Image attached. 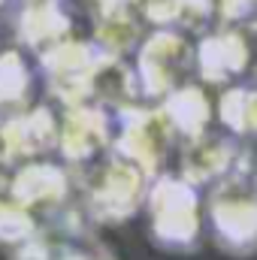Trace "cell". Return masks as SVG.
I'll list each match as a JSON object with an SVG mask.
<instances>
[{"mask_svg": "<svg viewBox=\"0 0 257 260\" xmlns=\"http://www.w3.org/2000/svg\"><path fill=\"white\" fill-rule=\"evenodd\" d=\"M148 230L151 239L167 251H194L206 230V212L200 188L185 182L179 173H160L151 179L148 197Z\"/></svg>", "mask_w": 257, "mask_h": 260, "instance_id": "obj_1", "label": "cell"}, {"mask_svg": "<svg viewBox=\"0 0 257 260\" xmlns=\"http://www.w3.org/2000/svg\"><path fill=\"white\" fill-rule=\"evenodd\" d=\"M203 212L206 227L224 254L248 257L257 251V191L248 173H233L212 185Z\"/></svg>", "mask_w": 257, "mask_h": 260, "instance_id": "obj_2", "label": "cell"}, {"mask_svg": "<svg viewBox=\"0 0 257 260\" xmlns=\"http://www.w3.org/2000/svg\"><path fill=\"white\" fill-rule=\"evenodd\" d=\"M148 185L151 179L139 167L112 154L100 164H91L82 182L85 212L97 224H124L139 209H145Z\"/></svg>", "mask_w": 257, "mask_h": 260, "instance_id": "obj_3", "label": "cell"}, {"mask_svg": "<svg viewBox=\"0 0 257 260\" xmlns=\"http://www.w3.org/2000/svg\"><path fill=\"white\" fill-rule=\"evenodd\" d=\"M112 118H115L112 154L139 167L148 179L160 176L167 154L173 148V139H176L160 106H130Z\"/></svg>", "mask_w": 257, "mask_h": 260, "instance_id": "obj_4", "label": "cell"}, {"mask_svg": "<svg viewBox=\"0 0 257 260\" xmlns=\"http://www.w3.org/2000/svg\"><path fill=\"white\" fill-rule=\"evenodd\" d=\"M188 70H194V46L185 40L182 30L157 27L148 37H142L133 67L142 97L164 100L188 82Z\"/></svg>", "mask_w": 257, "mask_h": 260, "instance_id": "obj_5", "label": "cell"}, {"mask_svg": "<svg viewBox=\"0 0 257 260\" xmlns=\"http://www.w3.org/2000/svg\"><path fill=\"white\" fill-rule=\"evenodd\" d=\"M103 52L94 43L85 40H61L58 46L46 49L40 55L43 76L49 91L64 103V106H79L91 103V76L100 64Z\"/></svg>", "mask_w": 257, "mask_h": 260, "instance_id": "obj_6", "label": "cell"}, {"mask_svg": "<svg viewBox=\"0 0 257 260\" xmlns=\"http://www.w3.org/2000/svg\"><path fill=\"white\" fill-rule=\"evenodd\" d=\"M115 118L97 103H79L64 106L58 115V151L70 167H91L97 157L112 148Z\"/></svg>", "mask_w": 257, "mask_h": 260, "instance_id": "obj_7", "label": "cell"}, {"mask_svg": "<svg viewBox=\"0 0 257 260\" xmlns=\"http://www.w3.org/2000/svg\"><path fill=\"white\" fill-rule=\"evenodd\" d=\"M58 151V115L46 106L15 112L0 124V164H30Z\"/></svg>", "mask_w": 257, "mask_h": 260, "instance_id": "obj_8", "label": "cell"}, {"mask_svg": "<svg viewBox=\"0 0 257 260\" xmlns=\"http://www.w3.org/2000/svg\"><path fill=\"white\" fill-rule=\"evenodd\" d=\"M194 67L206 85L230 88V82L251 67V43L245 30L218 24L215 30L203 34V40L194 46Z\"/></svg>", "mask_w": 257, "mask_h": 260, "instance_id": "obj_9", "label": "cell"}, {"mask_svg": "<svg viewBox=\"0 0 257 260\" xmlns=\"http://www.w3.org/2000/svg\"><path fill=\"white\" fill-rule=\"evenodd\" d=\"M70 173L67 167L55 160H30L15 167L6 191L15 197L24 209H30L37 218L40 215H61L64 206L70 203Z\"/></svg>", "mask_w": 257, "mask_h": 260, "instance_id": "obj_10", "label": "cell"}, {"mask_svg": "<svg viewBox=\"0 0 257 260\" xmlns=\"http://www.w3.org/2000/svg\"><path fill=\"white\" fill-rule=\"evenodd\" d=\"M242 151L236 148V142L224 133H203L197 139L182 142L179 151V176L185 182H191L194 188H212L221 179L233 176V173H245L242 170Z\"/></svg>", "mask_w": 257, "mask_h": 260, "instance_id": "obj_11", "label": "cell"}, {"mask_svg": "<svg viewBox=\"0 0 257 260\" xmlns=\"http://www.w3.org/2000/svg\"><path fill=\"white\" fill-rule=\"evenodd\" d=\"M160 112L167 115L173 133L182 142H188V139H197V136L209 133L215 106H212V100H209V94H206L203 85L185 82L182 88H176L173 94H167L160 100Z\"/></svg>", "mask_w": 257, "mask_h": 260, "instance_id": "obj_12", "label": "cell"}, {"mask_svg": "<svg viewBox=\"0 0 257 260\" xmlns=\"http://www.w3.org/2000/svg\"><path fill=\"white\" fill-rule=\"evenodd\" d=\"M139 82L133 67H127L121 58H100V64L91 76V103L103 106L106 112L118 115L130 106H139Z\"/></svg>", "mask_w": 257, "mask_h": 260, "instance_id": "obj_13", "label": "cell"}, {"mask_svg": "<svg viewBox=\"0 0 257 260\" xmlns=\"http://www.w3.org/2000/svg\"><path fill=\"white\" fill-rule=\"evenodd\" d=\"M18 40L40 55L70 37V21L58 0H27L18 12Z\"/></svg>", "mask_w": 257, "mask_h": 260, "instance_id": "obj_14", "label": "cell"}, {"mask_svg": "<svg viewBox=\"0 0 257 260\" xmlns=\"http://www.w3.org/2000/svg\"><path fill=\"white\" fill-rule=\"evenodd\" d=\"M106 58H121L127 52H136L139 43H142V34H139V18L133 15V9H106L100 12L97 18V27H94V40H91Z\"/></svg>", "mask_w": 257, "mask_h": 260, "instance_id": "obj_15", "label": "cell"}, {"mask_svg": "<svg viewBox=\"0 0 257 260\" xmlns=\"http://www.w3.org/2000/svg\"><path fill=\"white\" fill-rule=\"evenodd\" d=\"M221 124L233 136H254L257 133V85H230L218 97L215 106Z\"/></svg>", "mask_w": 257, "mask_h": 260, "instance_id": "obj_16", "label": "cell"}, {"mask_svg": "<svg viewBox=\"0 0 257 260\" xmlns=\"http://www.w3.org/2000/svg\"><path fill=\"white\" fill-rule=\"evenodd\" d=\"M40 233V218L24 209L9 191H0V245H21Z\"/></svg>", "mask_w": 257, "mask_h": 260, "instance_id": "obj_17", "label": "cell"}, {"mask_svg": "<svg viewBox=\"0 0 257 260\" xmlns=\"http://www.w3.org/2000/svg\"><path fill=\"white\" fill-rule=\"evenodd\" d=\"M30 94V70L21 52H0V109H18Z\"/></svg>", "mask_w": 257, "mask_h": 260, "instance_id": "obj_18", "label": "cell"}, {"mask_svg": "<svg viewBox=\"0 0 257 260\" xmlns=\"http://www.w3.org/2000/svg\"><path fill=\"white\" fill-rule=\"evenodd\" d=\"M61 248H64V242H52L49 236L37 233L27 242L15 245L9 260H61Z\"/></svg>", "mask_w": 257, "mask_h": 260, "instance_id": "obj_19", "label": "cell"}, {"mask_svg": "<svg viewBox=\"0 0 257 260\" xmlns=\"http://www.w3.org/2000/svg\"><path fill=\"white\" fill-rule=\"evenodd\" d=\"M257 0H215V21L236 27V21H251Z\"/></svg>", "mask_w": 257, "mask_h": 260, "instance_id": "obj_20", "label": "cell"}, {"mask_svg": "<svg viewBox=\"0 0 257 260\" xmlns=\"http://www.w3.org/2000/svg\"><path fill=\"white\" fill-rule=\"evenodd\" d=\"M61 260H115V257H112L103 245H85V242L73 245V242H64Z\"/></svg>", "mask_w": 257, "mask_h": 260, "instance_id": "obj_21", "label": "cell"}, {"mask_svg": "<svg viewBox=\"0 0 257 260\" xmlns=\"http://www.w3.org/2000/svg\"><path fill=\"white\" fill-rule=\"evenodd\" d=\"M97 6H100V12H106V9H124V6H136V0H97Z\"/></svg>", "mask_w": 257, "mask_h": 260, "instance_id": "obj_22", "label": "cell"}, {"mask_svg": "<svg viewBox=\"0 0 257 260\" xmlns=\"http://www.w3.org/2000/svg\"><path fill=\"white\" fill-rule=\"evenodd\" d=\"M248 30H251V34H257V12H254V18L248 21Z\"/></svg>", "mask_w": 257, "mask_h": 260, "instance_id": "obj_23", "label": "cell"}, {"mask_svg": "<svg viewBox=\"0 0 257 260\" xmlns=\"http://www.w3.org/2000/svg\"><path fill=\"white\" fill-rule=\"evenodd\" d=\"M251 185H254V191H257V170L251 173Z\"/></svg>", "mask_w": 257, "mask_h": 260, "instance_id": "obj_24", "label": "cell"}, {"mask_svg": "<svg viewBox=\"0 0 257 260\" xmlns=\"http://www.w3.org/2000/svg\"><path fill=\"white\" fill-rule=\"evenodd\" d=\"M254 79H257V67H254Z\"/></svg>", "mask_w": 257, "mask_h": 260, "instance_id": "obj_25", "label": "cell"}, {"mask_svg": "<svg viewBox=\"0 0 257 260\" xmlns=\"http://www.w3.org/2000/svg\"><path fill=\"white\" fill-rule=\"evenodd\" d=\"M0 6H3V0H0Z\"/></svg>", "mask_w": 257, "mask_h": 260, "instance_id": "obj_26", "label": "cell"}]
</instances>
